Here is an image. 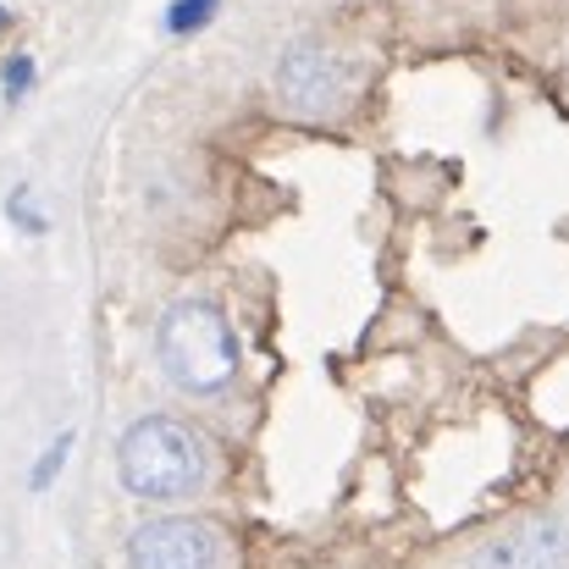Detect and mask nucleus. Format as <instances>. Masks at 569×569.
<instances>
[{"label":"nucleus","instance_id":"obj_1","mask_svg":"<svg viewBox=\"0 0 569 569\" xmlns=\"http://www.w3.org/2000/svg\"><path fill=\"white\" fill-rule=\"evenodd\" d=\"M117 476L144 503H183L204 487L210 453L189 420L178 415H144L117 442Z\"/></svg>","mask_w":569,"mask_h":569},{"label":"nucleus","instance_id":"obj_2","mask_svg":"<svg viewBox=\"0 0 569 569\" xmlns=\"http://www.w3.org/2000/svg\"><path fill=\"white\" fill-rule=\"evenodd\" d=\"M156 349H161V371L178 381L193 398H210L221 392L227 381L238 377V338H232V321L210 305V299H183L161 316V332H156Z\"/></svg>","mask_w":569,"mask_h":569},{"label":"nucleus","instance_id":"obj_3","mask_svg":"<svg viewBox=\"0 0 569 569\" xmlns=\"http://www.w3.org/2000/svg\"><path fill=\"white\" fill-rule=\"evenodd\" d=\"M128 569H221V537L189 515L150 520L128 542Z\"/></svg>","mask_w":569,"mask_h":569},{"label":"nucleus","instance_id":"obj_4","mask_svg":"<svg viewBox=\"0 0 569 569\" xmlns=\"http://www.w3.org/2000/svg\"><path fill=\"white\" fill-rule=\"evenodd\" d=\"M277 89H282L288 111H299V117H321V111L338 106L343 78H338V67H332V56H327L321 44H299V50L282 56Z\"/></svg>","mask_w":569,"mask_h":569},{"label":"nucleus","instance_id":"obj_5","mask_svg":"<svg viewBox=\"0 0 569 569\" xmlns=\"http://www.w3.org/2000/svg\"><path fill=\"white\" fill-rule=\"evenodd\" d=\"M565 565H569V526L531 520V526L498 537L492 548H481L470 569H565Z\"/></svg>","mask_w":569,"mask_h":569},{"label":"nucleus","instance_id":"obj_6","mask_svg":"<svg viewBox=\"0 0 569 569\" xmlns=\"http://www.w3.org/2000/svg\"><path fill=\"white\" fill-rule=\"evenodd\" d=\"M216 11H221V0H172L167 6V33H199Z\"/></svg>","mask_w":569,"mask_h":569},{"label":"nucleus","instance_id":"obj_7","mask_svg":"<svg viewBox=\"0 0 569 569\" xmlns=\"http://www.w3.org/2000/svg\"><path fill=\"white\" fill-rule=\"evenodd\" d=\"M67 448H72V437H67V431H61V437H56V442H50V453H44V459H39V465H33V492H44V487H50V481H56V470H61V459H67Z\"/></svg>","mask_w":569,"mask_h":569},{"label":"nucleus","instance_id":"obj_8","mask_svg":"<svg viewBox=\"0 0 569 569\" xmlns=\"http://www.w3.org/2000/svg\"><path fill=\"white\" fill-rule=\"evenodd\" d=\"M28 83H33V61H28V56H11V61H6V100H22Z\"/></svg>","mask_w":569,"mask_h":569},{"label":"nucleus","instance_id":"obj_9","mask_svg":"<svg viewBox=\"0 0 569 569\" xmlns=\"http://www.w3.org/2000/svg\"><path fill=\"white\" fill-rule=\"evenodd\" d=\"M11 221H17L22 232H44V216H39V210L28 204V189L11 193Z\"/></svg>","mask_w":569,"mask_h":569},{"label":"nucleus","instance_id":"obj_10","mask_svg":"<svg viewBox=\"0 0 569 569\" xmlns=\"http://www.w3.org/2000/svg\"><path fill=\"white\" fill-rule=\"evenodd\" d=\"M0 28H11V11H6V6H0Z\"/></svg>","mask_w":569,"mask_h":569}]
</instances>
